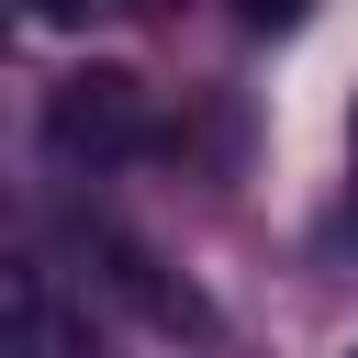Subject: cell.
Masks as SVG:
<instances>
[{
    "mask_svg": "<svg viewBox=\"0 0 358 358\" xmlns=\"http://www.w3.org/2000/svg\"><path fill=\"white\" fill-rule=\"evenodd\" d=\"M78 11H90V0H34V22H78Z\"/></svg>",
    "mask_w": 358,
    "mask_h": 358,
    "instance_id": "277c9868",
    "label": "cell"
},
{
    "mask_svg": "<svg viewBox=\"0 0 358 358\" xmlns=\"http://www.w3.org/2000/svg\"><path fill=\"white\" fill-rule=\"evenodd\" d=\"M235 11H246V22H268V34H280V22H302V0H235Z\"/></svg>",
    "mask_w": 358,
    "mask_h": 358,
    "instance_id": "3957f363",
    "label": "cell"
},
{
    "mask_svg": "<svg viewBox=\"0 0 358 358\" xmlns=\"http://www.w3.org/2000/svg\"><path fill=\"white\" fill-rule=\"evenodd\" d=\"M0 358H78V313L34 257L0 268Z\"/></svg>",
    "mask_w": 358,
    "mask_h": 358,
    "instance_id": "6da1fadb",
    "label": "cell"
},
{
    "mask_svg": "<svg viewBox=\"0 0 358 358\" xmlns=\"http://www.w3.org/2000/svg\"><path fill=\"white\" fill-rule=\"evenodd\" d=\"M134 134H145L134 78H67V90H56V145H67V157H123Z\"/></svg>",
    "mask_w": 358,
    "mask_h": 358,
    "instance_id": "7a4b0ae2",
    "label": "cell"
}]
</instances>
